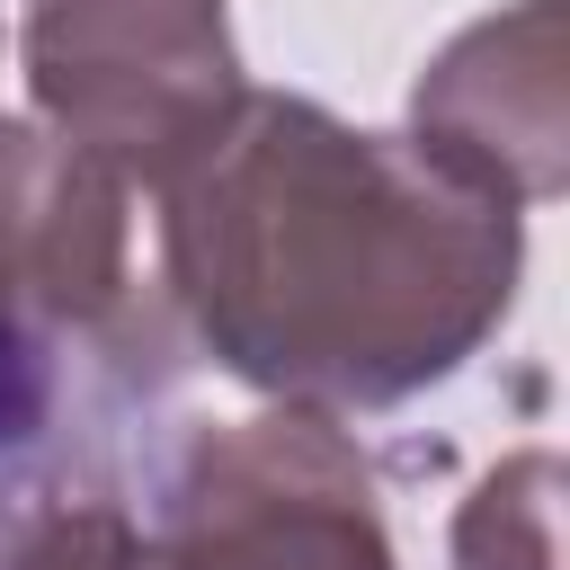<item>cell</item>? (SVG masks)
Returning <instances> with one entry per match:
<instances>
[{
    "mask_svg": "<svg viewBox=\"0 0 570 570\" xmlns=\"http://www.w3.org/2000/svg\"><path fill=\"white\" fill-rule=\"evenodd\" d=\"M151 196L160 276L205 356L321 419L401 410L463 374L525 276L517 205L463 187L410 134H365L285 89H240Z\"/></svg>",
    "mask_w": 570,
    "mask_h": 570,
    "instance_id": "1",
    "label": "cell"
},
{
    "mask_svg": "<svg viewBox=\"0 0 570 570\" xmlns=\"http://www.w3.org/2000/svg\"><path fill=\"white\" fill-rule=\"evenodd\" d=\"M18 71L36 125L125 187L187 169L249 89L223 0H18Z\"/></svg>",
    "mask_w": 570,
    "mask_h": 570,
    "instance_id": "2",
    "label": "cell"
},
{
    "mask_svg": "<svg viewBox=\"0 0 570 570\" xmlns=\"http://www.w3.org/2000/svg\"><path fill=\"white\" fill-rule=\"evenodd\" d=\"M134 570H401L374 463L321 410H258L187 436Z\"/></svg>",
    "mask_w": 570,
    "mask_h": 570,
    "instance_id": "3",
    "label": "cell"
},
{
    "mask_svg": "<svg viewBox=\"0 0 570 570\" xmlns=\"http://www.w3.org/2000/svg\"><path fill=\"white\" fill-rule=\"evenodd\" d=\"M410 142L499 205H552L570 187V18L561 0H508L445 36L410 89Z\"/></svg>",
    "mask_w": 570,
    "mask_h": 570,
    "instance_id": "4",
    "label": "cell"
},
{
    "mask_svg": "<svg viewBox=\"0 0 570 570\" xmlns=\"http://www.w3.org/2000/svg\"><path fill=\"white\" fill-rule=\"evenodd\" d=\"M125 178L71 151L36 116H0V321L9 330H98L134 285Z\"/></svg>",
    "mask_w": 570,
    "mask_h": 570,
    "instance_id": "5",
    "label": "cell"
},
{
    "mask_svg": "<svg viewBox=\"0 0 570 570\" xmlns=\"http://www.w3.org/2000/svg\"><path fill=\"white\" fill-rule=\"evenodd\" d=\"M552 525H561V463L543 445L508 454L454 508V570H561Z\"/></svg>",
    "mask_w": 570,
    "mask_h": 570,
    "instance_id": "6",
    "label": "cell"
},
{
    "mask_svg": "<svg viewBox=\"0 0 570 570\" xmlns=\"http://www.w3.org/2000/svg\"><path fill=\"white\" fill-rule=\"evenodd\" d=\"M0 570H134V517L116 499H36L0 543Z\"/></svg>",
    "mask_w": 570,
    "mask_h": 570,
    "instance_id": "7",
    "label": "cell"
},
{
    "mask_svg": "<svg viewBox=\"0 0 570 570\" xmlns=\"http://www.w3.org/2000/svg\"><path fill=\"white\" fill-rule=\"evenodd\" d=\"M45 419V356H36V338L27 330H9L0 321V445L9 436H27Z\"/></svg>",
    "mask_w": 570,
    "mask_h": 570,
    "instance_id": "8",
    "label": "cell"
}]
</instances>
